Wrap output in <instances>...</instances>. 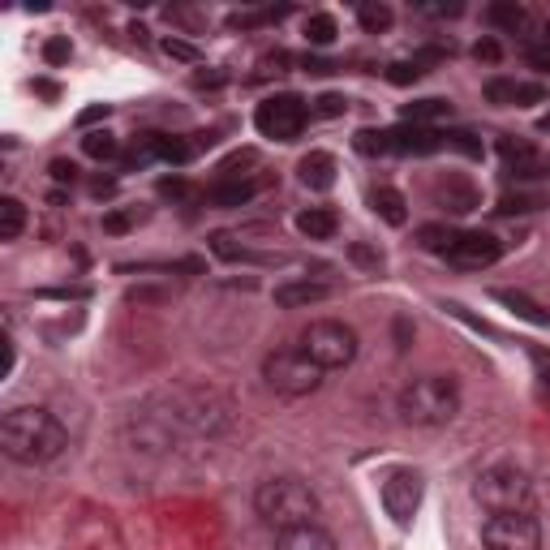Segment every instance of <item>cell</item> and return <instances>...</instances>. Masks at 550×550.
<instances>
[{
  "instance_id": "obj_24",
  "label": "cell",
  "mask_w": 550,
  "mask_h": 550,
  "mask_svg": "<svg viewBox=\"0 0 550 550\" xmlns=\"http://www.w3.org/2000/svg\"><path fill=\"white\" fill-rule=\"evenodd\" d=\"M452 241H456V233H452L447 224L417 228V245H422V250H430V254H447V250H452Z\"/></svg>"
},
{
  "instance_id": "obj_9",
  "label": "cell",
  "mask_w": 550,
  "mask_h": 550,
  "mask_svg": "<svg viewBox=\"0 0 550 550\" xmlns=\"http://www.w3.org/2000/svg\"><path fill=\"white\" fill-rule=\"evenodd\" d=\"M422 495H426V482H422V473L417 469H392L383 477V490H379L387 516H392L400 529L413 525L417 508H422Z\"/></svg>"
},
{
  "instance_id": "obj_22",
  "label": "cell",
  "mask_w": 550,
  "mask_h": 550,
  "mask_svg": "<svg viewBox=\"0 0 550 550\" xmlns=\"http://www.w3.org/2000/svg\"><path fill=\"white\" fill-rule=\"evenodd\" d=\"M495 297L503 301V306H512L520 318H529V323H538V327H546V323H550V314H546L542 306H533V301H529L525 293H512V288H499Z\"/></svg>"
},
{
  "instance_id": "obj_27",
  "label": "cell",
  "mask_w": 550,
  "mask_h": 550,
  "mask_svg": "<svg viewBox=\"0 0 550 550\" xmlns=\"http://www.w3.org/2000/svg\"><path fill=\"white\" fill-rule=\"evenodd\" d=\"M306 39L318 43V48H327V43L336 39V18H331V13H310V18H306Z\"/></svg>"
},
{
  "instance_id": "obj_29",
  "label": "cell",
  "mask_w": 550,
  "mask_h": 550,
  "mask_svg": "<svg viewBox=\"0 0 550 550\" xmlns=\"http://www.w3.org/2000/svg\"><path fill=\"white\" fill-rule=\"evenodd\" d=\"M387 78H392L396 86H409V82L422 78V61H396L392 69H387Z\"/></svg>"
},
{
  "instance_id": "obj_37",
  "label": "cell",
  "mask_w": 550,
  "mask_h": 550,
  "mask_svg": "<svg viewBox=\"0 0 550 550\" xmlns=\"http://www.w3.org/2000/svg\"><path fill=\"white\" fill-rule=\"evenodd\" d=\"M473 52H477V61H490V65L499 61V43H495V39H482Z\"/></svg>"
},
{
  "instance_id": "obj_32",
  "label": "cell",
  "mask_w": 550,
  "mask_h": 550,
  "mask_svg": "<svg viewBox=\"0 0 550 550\" xmlns=\"http://www.w3.org/2000/svg\"><path fill=\"white\" fill-rule=\"evenodd\" d=\"M525 56H529V65H538L542 74H550V43H529Z\"/></svg>"
},
{
  "instance_id": "obj_16",
  "label": "cell",
  "mask_w": 550,
  "mask_h": 550,
  "mask_svg": "<svg viewBox=\"0 0 550 550\" xmlns=\"http://www.w3.org/2000/svg\"><path fill=\"white\" fill-rule=\"evenodd\" d=\"M439 202L447 211H456V215H465V211H473L477 207V190L469 181H460V177H447V181H439Z\"/></svg>"
},
{
  "instance_id": "obj_36",
  "label": "cell",
  "mask_w": 550,
  "mask_h": 550,
  "mask_svg": "<svg viewBox=\"0 0 550 550\" xmlns=\"http://www.w3.org/2000/svg\"><path fill=\"white\" fill-rule=\"evenodd\" d=\"M318 112H323V117H340V112H344V99H340V95H323V99H318Z\"/></svg>"
},
{
  "instance_id": "obj_1",
  "label": "cell",
  "mask_w": 550,
  "mask_h": 550,
  "mask_svg": "<svg viewBox=\"0 0 550 550\" xmlns=\"http://www.w3.org/2000/svg\"><path fill=\"white\" fill-rule=\"evenodd\" d=\"M0 447L18 465H48L69 447V430L48 409H9L0 422Z\"/></svg>"
},
{
  "instance_id": "obj_28",
  "label": "cell",
  "mask_w": 550,
  "mask_h": 550,
  "mask_svg": "<svg viewBox=\"0 0 550 550\" xmlns=\"http://www.w3.org/2000/svg\"><path fill=\"white\" fill-rule=\"evenodd\" d=\"M542 198H529V194H508L499 202V215H525V211H538Z\"/></svg>"
},
{
  "instance_id": "obj_31",
  "label": "cell",
  "mask_w": 550,
  "mask_h": 550,
  "mask_svg": "<svg viewBox=\"0 0 550 550\" xmlns=\"http://www.w3.org/2000/svg\"><path fill=\"white\" fill-rule=\"evenodd\" d=\"M159 194L172 198V202H181V198H190L194 190H190V181H181V177H164V181H159Z\"/></svg>"
},
{
  "instance_id": "obj_3",
  "label": "cell",
  "mask_w": 550,
  "mask_h": 550,
  "mask_svg": "<svg viewBox=\"0 0 550 550\" xmlns=\"http://www.w3.org/2000/svg\"><path fill=\"white\" fill-rule=\"evenodd\" d=\"M400 422L409 426H447L460 413V387L456 379H443V374H426V379H413L396 400Z\"/></svg>"
},
{
  "instance_id": "obj_26",
  "label": "cell",
  "mask_w": 550,
  "mask_h": 550,
  "mask_svg": "<svg viewBox=\"0 0 550 550\" xmlns=\"http://www.w3.org/2000/svg\"><path fill=\"white\" fill-rule=\"evenodd\" d=\"M357 22H361V31H370V35H379V31H387V26H392V9L387 5H361L357 9Z\"/></svg>"
},
{
  "instance_id": "obj_20",
  "label": "cell",
  "mask_w": 550,
  "mask_h": 550,
  "mask_svg": "<svg viewBox=\"0 0 550 550\" xmlns=\"http://www.w3.org/2000/svg\"><path fill=\"white\" fill-rule=\"evenodd\" d=\"M258 194V181H228V185H215L211 190V202L215 207H241Z\"/></svg>"
},
{
  "instance_id": "obj_6",
  "label": "cell",
  "mask_w": 550,
  "mask_h": 550,
  "mask_svg": "<svg viewBox=\"0 0 550 550\" xmlns=\"http://www.w3.org/2000/svg\"><path fill=\"white\" fill-rule=\"evenodd\" d=\"M301 353L318 361L323 370H344L357 357V331L340 323V318H318V323L301 331Z\"/></svg>"
},
{
  "instance_id": "obj_39",
  "label": "cell",
  "mask_w": 550,
  "mask_h": 550,
  "mask_svg": "<svg viewBox=\"0 0 550 550\" xmlns=\"http://www.w3.org/2000/svg\"><path fill=\"white\" fill-rule=\"evenodd\" d=\"M129 224H134V215H108V220H104V233H125Z\"/></svg>"
},
{
  "instance_id": "obj_2",
  "label": "cell",
  "mask_w": 550,
  "mask_h": 550,
  "mask_svg": "<svg viewBox=\"0 0 550 550\" xmlns=\"http://www.w3.org/2000/svg\"><path fill=\"white\" fill-rule=\"evenodd\" d=\"M254 512L263 525L284 533V529H297V525H314L318 495L310 490V482H301V477H271V482L258 486Z\"/></svg>"
},
{
  "instance_id": "obj_14",
  "label": "cell",
  "mask_w": 550,
  "mask_h": 550,
  "mask_svg": "<svg viewBox=\"0 0 550 550\" xmlns=\"http://www.w3.org/2000/svg\"><path fill=\"white\" fill-rule=\"evenodd\" d=\"M297 172H301V185H310V190H331L336 185V159L327 151H310Z\"/></svg>"
},
{
  "instance_id": "obj_8",
  "label": "cell",
  "mask_w": 550,
  "mask_h": 550,
  "mask_svg": "<svg viewBox=\"0 0 550 550\" xmlns=\"http://www.w3.org/2000/svg\"><path fill=\"white\" fill-rule=\"evenodd\" d=\"M306 121H310V112H306V104H301L297 95H271V99H263V104H258V112H254L258 134L275 138V142L301 138Z\"/></svg>"
},
{
  "instance_id": "obj_4",
  "label": "cell",
  "mask_w": 550,
  "mask_h": 550,
  "mask_svg": "<svg viewBox=\"0 0 550 550\" xmlns=\"http://www.w3.org/2000/svg\"><path fill=\"white\" fill-rule=\"evenodd\" d=\"M473 499L482 503L490 516H499V512H533V503H538L529 473L516 469V465H495V469L477 473Z\"/></svg>"
},
{
  "instance_id": "obj_41",
  "label": "cell",
  "mask_w": 550,
  "mask_h": 550,
  "mask_svg": "<svg viewBox=\"0 0 550 550\" xmlns=\"http://www.w3.org/2000/svg\"><path fill=\"white\" fill-rule=\"evenodd\" d=\"M538 129H546V134H550V117H542V121H538Z\"/></svg>"
},
{
  "instance_id": "obj_12",
  "label": "cell",
  "mask_w": 550,
  "mask_h": 550,
  "mask_svg": "<svg viewBox=\"0 0 550 550\" xmlns=\"http://www.w3.org/2000/svg\"><path fill=\"white\" fill-rule=\"evenodd\" d=\"M275 550H336V538L314 520V525H297V529L275 533Z\"/></svg>"
},
{
  "instance_id": "obj_33",
  "label": "cell",
  "mask_w": 550,
  "mask_h": 550,
  "mask_svg": "<svg viewBox=\"0 0 550 550\" xmlns=\"http://www.w3.org/2000/svg\"><path fill=\"white\" fill-rule=\"evenodd\" d=\"M349 254H353V263H361V267H370V271H379V267H383V254H374V250H366V245H349Z\"/></svg>"
},
{
  "instance_id": "obj_13",
  "label": "cell",
  "mask_w": 550,
  "mask_h": 550,
  "mask_svg": "<svg viewBox=\"0 0 550 550\" xmlns=\"http://www.w3.org/2000/svg\"><path fill=\"white\" fill-rule=\"evenodd\" d=\"M327 297H331V284H323V280H293V284L275 288V306H284V310L314 306V301H327Z\"/></svg>"
},
{
  "instance_id": "obj_11",
  "label": "cell",
  "mask_w": 550,
  "mask_h": 550,
  "mask_svg": "<svg viewBox=\"0 0 550 550\" xmlns=\"http://www.w3.org/2000/svg\"><path fill=\"white\" fill-rule=\"evenodd\" d=\"M486 99L499 108H525V104H538L542 99V86L538 82H512V78H495L486 82Z\"/></svg>"
},
{
  "instance_id": "obj_5",
  "label": "cell",
  "mask_w": 550,
  "mask_h": 550,
  "mask_svg": "<svg viewBox=\"0 0 550 550\" xmlns=\"http://www.w3.org/2000/svg\"><path fill=\"white\" fill-rule=\"evenodd\" d=\"M323 374H327V370L301 353V344H297V349H275V353H267V361H263L267 387H271V392H280V396H288V400H301V396L318 392Z\"/></svg>"
},
{
  "instance_id": "obj_21",
  "label": "cell",
  "mask_w": 550,
  "mask_h": 550,
  "mask_svg": "<svg viewBox=\"0 0 550 550\" xmlns=\"http://www.w3.org/2000/svg\"><path fill=\"white\" fill-rule=\"evenodd\" d=\"M486 18L495 22L499 31H520V26L529 22V9L516 5V0H503V5H490V9H486Z\"/></svg>"
},
{
  "instance_id": "obj_34",
  "label": "cell",
  "mask_w": 550,
  "mask_h": 550,
  "mask_svg": "<svg viewBox=\"0 0 550 550\" xmlns=\"http://www.w3.org/2000/svg\"><path fill=\"white\" fill-rule=\"evenodd\" d=\"M164 52L177 56V61H198V48H190V43H181V39H164Z\"/></svg>"
},
{
  "instance_id": "obj_30",
  "label": "cell",
  "mask_w": 550,
  "mask_h": 550,
  "mask_svg": "<svg viewBox=\"0 0 550 550\" xmlns=\"http://www.w3.org/2000/svg\"><path fill=\"white\" fill-rule=\"evenodd\" d=\"M69 56H74V43H69V39H48V43H43V61H48V65H65Z\"/></svg>"
},
{
  "instance_id": "obj_15",
  "label": "cell",
  "mask_w": 550,
  "mask_h": 550,
  "mask_svg": "<svg viewBox=\"0 0 550 550\" xmlns=\"http://www.w3.org/2000/svg\"><path fill=\"white\" fill-rule=\"evenodd\" d=\"M297 228H301V237H310V241H331L340 220H336V211L331 207H310V211L297 215Z\"/></svg>"
},
{
  "instance_id": "obj_17",
  "label": "cell",
  "mask_w": 550,
  "mask_h": 550,
  "mask_svg": "<svg viewBox=\"0 0 550 550\" xmlns=\"http://www.w3.org/2000/svg\"><path fill=\"white\" fill-rule=\"evenodd\" d=\"M370 202H374V211H379L387 224H396V228H400L404 220H409V211H404V207H409V202H404V194H400V190H392V185H379V190L370 194Z\"/></svg>"
},
{
  "instance_id": "obj_19",
  "label": "cell",
  "mask_w": 550,
  "mask_h": 550,
  "mask_svg": "<svg viewBox=\"0 0 550 550\" xmlns=\"http://www.w3.org/2000/svg\"><path fill=\"white\" fill-rule=\"evenodd\" d=\"M452 112V104L447 99H417V104H404V121L409 125H430V121H439V117H447Z\"/></svg>"
},
{
  "instance_id": "obj_7",
  "label": "cell",
  "mask_w": 550,
  "mask_h": 550,
  "mask_svg": "<svg viewBox=\"0 0 550 550\" xmlns=\"http://www.w3.org/2000/svg\"><path fill=\"white\" fill-rule=\"evenodd\" d=\"M486 550H542V525L533 512H499L482 525Z\"/></svg>"
},
{
  "instance_id": "obj_25",
  "label": "cell",
  "mask_w": 550,
  "mask_h": 550,
  "mask_svg": "<svg viewBox=\"0 0 550 550\" xmlns=\"http://www.w3.org/2000/svg\"><path fill=\"white\" fill-rule=\"evenodd\" d=\"M82 147H86V155H91V159H117L121 142L112 138L108 129H95V134H86V138H82Z\"/></svg>"
},
{
  "instance_id": "obj_40",
  "label": "cell",
  "mask_w": 550,
  "mask_h": 550,
  "mask_svg": "<svg viewBox=\"0 0 550 550\" xmlns=\"http://www.w3.org/2000/svg\"><path fill=\"white\" fill-rule=\"evenodd\" d=\"M538 361H542V366H546V387H550V361H546V357H538Z\"/></svg>"
},
{
  "instance_id": "obj_38",
  "label": "cell",
  "mask_w": 550,
  "mask_h": 550,
  "mask_svg": "<svg viewBox=\"0 0 550 550\" xmlns=\"http://www.w3.org/2000/svg\"><path fill=\"white\" fill-rule=\"evenodd\" d=\"M108 112H112L108 104H95V108H86V112H82V117H78V125H95V121H108Z\"/></svg>"
},
{
  "instance_id": "obj_10",
  "label": "cell",
  "mask_w": 550,
  "mask_h": 550,
  "mask_svg": "<svg viewBox=\"0 0 550 550\" xmlns=\"http://www.w3.org/2000/svg\"><path fill=\"white\" fill-rule=\"evenodd\" d=\"M499 254H503V245L495 233H456L452 250H447V263L460 271H482V267H495Z\"/></svg>"
},
{
  "instance_id": "obj_23",
  "label": "cell",
  "mask_w": 550,
  "mask_h": 550,
  "mask_svg": "<svg viewBox=\"0 0 550 550\" xmlns=\"http://www.w3.org/2000/svg\"><path fill=\"white\" fill-rule=\"evenodd\" d=\"M499 155L508 159V164H520V168H516L520 177H529V172H533V159H538V151H533L529 142H516V138H499Z\"/></svg>"
},
{
  "instance_id": "obj_35",
  "label": "cell",
  "mask_w": 550,
  "mask_h": 550,
  "mask_svg": "<svg viewBox=\"0 0 550 550\" xmlns=\"http://www.w3.org/2000/svg\"><path fill=\"white\" fill-rule=\"evenodd\" d=\"M52 177L56 181H74L78 177V164H69V159H52Z\"/></svg>"
},
{
  "instance_id": "obj_18",
  "label": "cell",
  "mask_w": 550,
  "mask_h": 550,
  "mask_svg": "<svg viewBox=\"0 0 550 550\" xmlns=\"http://www.w3.org/2000/svg\"><path fill=\"white\" fill-rule=\"evenodd\" d=\"M26 228V207L13 194L0 198V241H18Z\"/></svg>"
}]
</instances>
